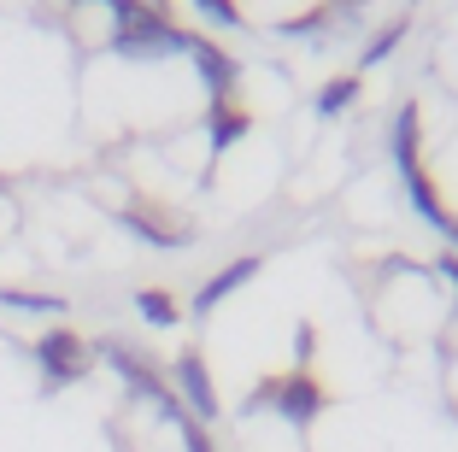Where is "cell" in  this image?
I'll return each instance as SVG.
<instances>
[{
    "instance_id": "obj_1",
    "label": "cell",
    "mask_w": 458,
    "mask_h": 452,
    "mask_svg": "<svg viewBox=\"0 0 458 452\" xmlns=\"http://www.w3.org/2000/svg\"><path fill=\"white\" fill-rule=\"evenodd\" d=\"M141 311H148V323H176L171 294H141Z\"/></svg>"
}]
</instances>
